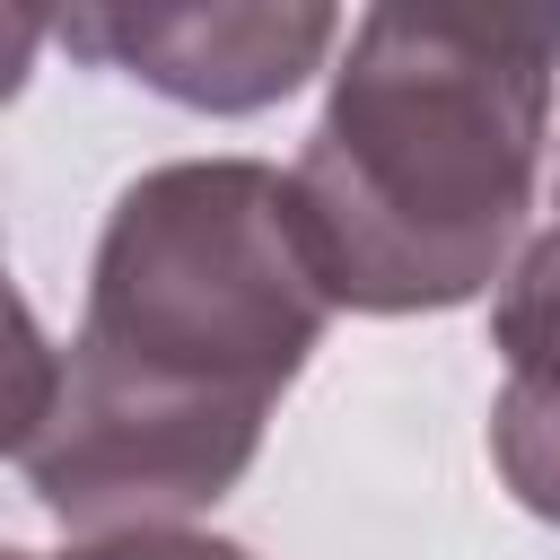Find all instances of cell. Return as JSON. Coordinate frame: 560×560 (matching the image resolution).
Listing matches in <instances>:
<instances>
[{
	"label": "cell",
	"instance_id": "cell-1",
	"mask_svg": "<svg viewBox=\"0 0 560 560\" xmlns=\"http://www.w3.org/2000/svg\"><path fill=\"white\" fill-rule=\"evenodd\" d=\"M298 184L262 158H166L96 228L70 350L18 306L9 464L79 542L219 508L332 324Z\"/></svg>",
	"mask_w": 560,
	"mask_h": 560
},
{
	"label": "cell",
	"instance_id": "cell-2",
	"mask_svg": "<svg viewBox=\"0 0 560 560\" xmlns=\"http://www.w3.org/2000/svg\"><path fill=\"white\" fill-rule=\"evenodd\" d=\"M560 79V9L385 0L350 18L289 166L332 306L446 315L525 254Z\"/></svg>",
	"mask_w": 560,
	"mask_h": 560
},
{
	"label": "cell",
	"instance_id": "cell-3",
	"mask_svg": "<svg viewBox=\"0 0 560 560\" xmlns=\"http://www.w3.org/2000/svg\"><path fill=\"white\" fill-rule=\"evenodd\" d=\"M61 44L192 114H262L298 96L350 26L324 0H88L61 9Z\"/></svg>",
	"mask_w": 560,
	"mask_h": 560
},
{
	"label": "cell",
	"instance_id": "cell-4",
	"mask_svg": "<svg viewBox=\"0 0 560 560\" xmlns=\"http://www.w3.org/2000/svg\"><path fill=\"white\" fill-rule=\"evenodd\" d=\"M490 464L508 481V499L542 525H560V394H525L499 385L490 402Z\"/></svg>",
	"mask_w": 560,
	"mask_h": 560
},
{
	"label": "cell",
	"instance_id": "cell-5",
	"mask_svg": "<svg viewBox=\"0 0 560 560\" xmlns=\"http://www.w3.org/2000/svg\"><path fill=\"white\" fill-rule=\"evenodd\" d=\"M9 560H44V551H9ZM70 560H254V551H245V542H228V534H201V525H166V534L79 542Z\"/></svg>",
	"mask_w": 560,
	"mask_h": 560
},
{
	"label": "cell",
	"instance_id": "cell-6",
	"mask_svg": "<svg viewBox=\"0 0 560 560\" xmlns=\"http://www.w3.org/2000/svg\"><path fill=\"white\" fill-rule=\"evenodd\" d=\"M551 210H560V166H551Z\"/></svg>",
	"mask_w": 560,
	"mask_h": 560
}]
</instances>
